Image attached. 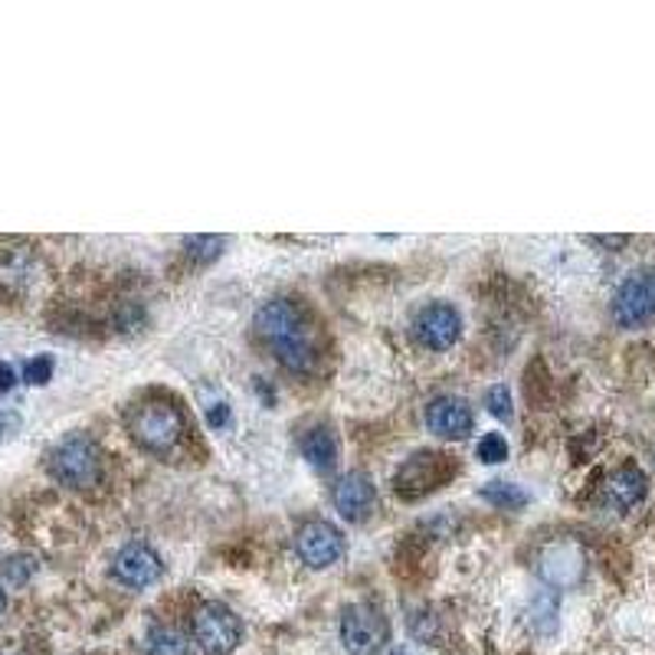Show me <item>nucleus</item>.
<instances>
[{"label": "nucleus", "instance_id": "f257e3e1", "mask_svg": "<svg viewBox=\"0 0 655 655\" xmlns=\"http://www.w3.org/2000/svg\"><path fill=\"white\" fill-rule=\"evenodd\" d=\"M256 328H260L265 345L275 351V358H279V364L285 371L308 374L315 368L318 348H315L312 328H308L305 315L292 302L275 298V302L262 305L256 312Z\"/></svg>", "mask_w": 655, "mask_h": 655}, {"label": "nucleus", "instance_id": "f03ea898", "mask_svg": "<svg viewBox=\"0 0 655 655\" xmlns=\"http://www.w3.org/2000/svg\"><path fill=\"white\" fill-rule=\"evenodd\" d=\"M46 469L50 476L59 482V485H69V489H89L99 482L102 476V452L99 446L83 436V433H73L66 436L63 443H56L46 456Z\"/></svg>", "mask_w": 655, "mask_h": 655}, {"label": "nucleus", "instance_id": "7ed1b4c3", "mask_svg": "<svg viewBox=\"0 0 655 655\" xmlns=\"http://www.w3.org/2000/svg\"><path fill=\"white\" fill-rule=\"evenodd\" d=\"M131 439L148 452H171L184 436V413L174 403H141L129 419Z\"/></svg>", "mask_w": 655, "mask_h": 655}, {"label": "nucleus", "instance_id": "20e7f679", "mask_svg": "<svg viewBox=\"0 0 655 655\" xmlns=\"http://www.w3.org/2000/svg\"><path fill=\"white\" fill-rule=\"evenodd\" d=\"M391 640V623L378 607L358 603L345 610L341 620V643L351 655H378Z\"/></svg>", "mask_w": 655, "mask_h": 655}, {"label": "nucleus", "instance_id": "39448f33", "mask_svg": "<svg viewBox=\"0 0 655 655\" xmlns=\"http://www.w3.org/2000/svg\"><path fill=\"white\" fill-rule=\"evenodd\" d=\"M240 620L223 603H204L194 613V640L204 655H233L240 646Z\"/></svg>", "mask_w": 655, "mask_h": 655}, {"label": "nucleus", "instance_id": "423d86ee", "mask_svg": "<svg viewBox=\"0 0 655 655\" xmlns=\"http://www.w3.org/2000/svg\"><path fill=\"white\" fill-rule=\"evenodd\" d=\"M456 472V466L443 456V452H416L400 472H396V495L403 499H419L433 489H439L449 476Z\"/></svg>", "mask_w": 655, "mask_h": 655}, {"label": "nucleus", "instance_id": "0eeeda50", "mask_svg": "<svg viewBox=\"0 0 655 655\" xmlns=\"http://www.w3.org/2000/svg\"><path fill=\"white\" fill-rule=\"evenodd\" d=\"M613 318L623 325V328H640L646 321L655 318V269L649 272H636L630 275L616 298H613Z\"/></svg>", "mask_w": 655, "mask_h": 655}, {"label": "nucleus", "instance_id": "6e6552de", "mask_svg": "<svg viewBox=\"0 0 655 655\" xmlns=\"http://www.w3.org/2000/svg\"><path fill=\"white\" fill-rule=\"evenodd\" d=\"M295 550H298V557L308 567L321 570V567H331L335 560H341V554H345V534L335 524L315 518V522H305L295 531Z\"/></svg>", "mask_w": 655, "mask_h": 655}, {"label": "nucleus", "instance_id": "1a4fd4ad", "mask_svg": "<svg viewBox=\"0 0 655 655\" xmlns=\"http://www.w3.org/2000/svg\"><path fill=\"white\" fill-rule=\"evenodd\" d=\"M161 574H164L161 557H157L148 544H141V541L125 544V547L116 554V560H112V577H116L119 583L131 587V590L151 587L154 580H161Z\"/></svg>", "mask_w": 655, "mask_h": 655}, {"label": "nucleus", "instance_id": "9d476101", "mask_svg": "<svg viewBox=\"0 0 655 655\" xmlns=\"http://www.w3.org/2000/svg\"><path fill=\"white\" fill-rule=\"evenodd\" d=\"M416 338L433 348V351H446L459 341V331H462V318L452 305H426L419 315H416Z\"/></svg>", "mask_w": 655, "mask_h": 655}, {"label": "nucleus", "instance_id": "9b49d317", "mask_svg": "<svg viewBox=\"0 0 655 655\" xmlns=\"http://www.w3.org/2000/svg\"><path fill=\"white\" fill-rule=\"evenodd\" d=\"M472 410L466 400L459 396H436L429 406H426V426L436 433V436H446V439H466L472 433Z\"/></svg>", "mask_w": 655, "mask_h": 655}, {"label": "nucleus", "instance_id": "f8f14e48", "mask_svg": "<svg viewBox=\"0 0 655 655\" xmlns=\"http://www.w3.org/2000/svg\"><path fill=\"white\" fill-rule=\"evenodd\" d=\"M331 502H335V509H338L348 522H364V518L374 512L378 495H374V485H371V479H368L364 472H348V476L335 485Z\"/></svg>", "mask_w": 655, "mask_h": 655}, {"label": "nucleus", "instance_id": "ddd939ff", "mask_svg": "<svg viewBox=\"0 0 655 655\" xmlns=\"http://www.w3.org/2000/svg\"><path fill=\"white\" fill-rule=\"evenodd\" d=\"M603 492H607V502H610L613 509L630 512V509H636V505L646 499V476H643L640 469L626 466V469H620L616 476H610V482H607Z\"/></svg>", "mask_w": 655, "mask_h": 655}, {"label": "nucleus", "instance_id": "4468645a", "mask_svg": "<svg viewBox=\"0 0 655 655\" xmlns=\"http://www.w3.org/2000/svg\"><path fill=\"white\" fill-rule=\"evenodd\" d=\"M302 452L318 472H331L335 462H338V443H335V436L328 429H312L302 439Z\"/></svg>", "mask_w": 655, "mask_h": 655}, {"label": "nucleus", "instance_id": "2eb2a0df", "mask_svg": "<svg viewBox=\"0 0 655 655\" xmlns=\"http://www.w3.org/2000/svg\"><path fill=\"white\" fill-rule=\"evenodd\" d=\"M148 655H187V636L174 626H154L144 640Z\"/></svg>", "mask_w": 655, "mask_h": 655}, {"label": "nucleus", "instance_id": "dca6fc26", "mask_svg": "<svg viewBox=\"0 0 655 655\" xmlns=\"http://www.w3.org/2000/svg\"><path fill=\"white\" fill-rule=\"evenodd\" d=\"M482 499L492 502L495 509H505V512H518V509L527 505V495L518 485H509V482H489L482 489Z\"/></svg>", "mask_w": 655, "mask_h": 655}, {"label": "nucleus", "instance_id": "f3484780", "mask_svg": "<svg viewBox=\"0 0 655 655\" xmlns=\"http://www.w3.org/2000/svg\"><path fill=\"white\" fill-rule=\"evenodd\" d=\"M505 456H509V443H505L502 433H485L479 439V459L482 462L495 466V462H505Z\"/></svg>", "mask_w": 655, "mask_h": 655}, {"label": "nucleus", "instance_id": "a211bd4d", "mask_svg": "<svg viewBox=\"0 0 655 655\" xmlns=\"http://www.w3.org/2000/svg\"><path fill=\"white\" fill-rule=\"evenodd\" d=\"M23 381L33 384V387L50 384V381H53V358H50V354H40V358L26 361V364H23Z\"/></svg>", "mask_w": 655, "mask_h": 655}, {"label": "nucleus", "instance_id": "6ab92c4d", "mask_svg": "<svg viewBox=\"0 0 655 655\" xmlns=\"http://www.w3.org/2000/svg\"><path fill=\"white\" fill-rule=\"evenodd\" d=\"M184 247H187V253H190V256H197L200 262H210L220 256V250H223V237H190Z\"/></svg>", "mask_w": 655, "mask_h": 655}, {"label": "nucleus", "instance_id": "aec40b11", "mask_svg": "<svg viewBox=\"0 0 655 655\" xmlns=\"http://www.w3.org/2000/svg\"><path fill=\"white\" fill-rule=\"evenodd\" d=\"M485 406H489V413L499 416V419H509V416H512V396H509V391H505L502 384L485 393Z\"/></svg>", "mask_w": 655, "mask_h": 655}, {"label": "nucleus", "instance_id": "412c9836", "mask_svg": "<svg viewBox=\"0 0 655 655\" xmlns=\"http://www.w3.org/2000/svg\"><path fill=\"white\" fill-rule=\"evenodd\" d=\"M10 574V580L13 583H23L30 574H33V560H23V557H17V560H10L7 567H3V577Z\"/></svg>", "mask_w": 655, "mask_h": 655}, {"label": "nucleus", "instance_id": "4be33fe9", "mask_svg": "<svg viewBox=\"0 0 655 655\" xmlns=\"http://www.w3.org/2000/svg\"><path fill=\"white\" fill-rule=\"evenodd\" d=\"M13 384H17V374H13V368H10L7 361H0V396L13 391Z\"/></svg>", "mask_w": 655, "mask_h": 655}, {"label": "nucleus", "instance_id": "5701e85b", "mask_svg": "<svg viewBox=\"0 0 655 655\" xmlns=\"http://www.w3.org/2000/svg\"><path fill=\"white\" fill-rule=\"evenodd\" d=\"M17 426H20V416L17 413H0V439L10 436V433H17Z\"/></svg>", "mask_w": 655, "mask_h": 655}, {"label": "nucleus", "instance_id": "b1692460", "mask_svg": "<svg viewBox=\"0 0 655 655\" xmlns=\"http://www.w3.org/2000/svg\"><path fill=\"white\" fill-rule=\"evenodd\" d=\"M227 419H230L227 403H217V410H210V426H227Z\"/></svg>", "mask_w": 655, "mask_h": 655}, {"label": "nucleus", "instance_id": "393cba45", "mask_svg": "<svg viewBox=\"0 0 655 655\" xmlns=\"http://www.w3.org/2000/svg\"><path fill=\"white\" fill-rule=\"evenodd\" d=\"M597 243H607V247H623L626 237H597Z\"/></svg>", "mask_w": 655, "mask_h": 655}, {"label": "nucleus", "instance_id": "a878e982", "mask_svg": "<svg viewBox=\"0 0 655 655\" xmlns=\"http://www.w3.org/2000/svg\"><path fill=\"white\" fill-rule=\"evenodd\" d=\"M7 610V597H3V590H0V613Z\"/></svg>", "mask_w": 655, "mask_h": 655}]
</instances>
